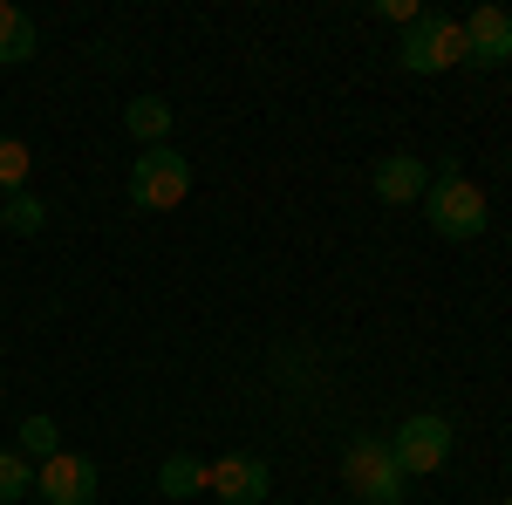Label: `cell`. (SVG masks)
I'll return each mask as SVG.
<instances>
[{
  "label": "cell",
  "mask_w": 512,
  "mask_h": 505,
  "mask_svg": "<svg viewBox=\"0 0 512 505\" xmlns=\"http://www.w3.org/2000/svg\"><path fill=\"white\" fill-rule=\"evenodd\" d=\"M376 14H383V21H403V28H410V21H417L424 7H417V0H376Z\"/></svg>",
  "instance_id": "17"
},
{
  "label": "cell",
  "mask_w": 512,
  "mask_h": 505,
  "mask_svg": "<svg viewBox=\"0 0 512 505\" xmlns=\"http://www.w3.org/2000/svg\"><path fill=\"white\" fill-rule=\"evenodd\" d=\"M390 458L403 478H431L444 458H451V424L444 417H403L390 437Z\"/></svg>",
  "instance_id": "5"
},
{
  "label": "cell",
  "mask_w": 512,
  "mask_h": 505,
  "mask_svg": "<svg viewBox=\"0 0 512 505\" xmlns=\"http://www.w3.org/2000/svg\"><path fill=\"white\" fill-rule=\"evenodd\" d=\"M458 28H465V62H472V69H506L512 62V14L506 7L485 0V7H472Z\"/></svg>",
  "instance_id": "8"
},
{
  "label": "cell",
  "mask_w": 512,
  "mask_h": 505,
  "mask_svg": "<svg viewBox=\"0 0 512 505\" xmlns=\"http://www.w3.org/2000/svg\"><path fill=\"white\" fill-rule=\"evenodd\" d=\"M35 41H41L35 21H28L14 0H0V62H28V55H35Z\"/></svg>",
  "instance_id": "11"
},
{
  "label": "cell",
  "mask_w": 512,
  "mask_h": 505,
  "mask_svg": "<svg viewBox=\"0 0 512 505\" xmlns=\"http://www.w3.org/2000/svg\"><path fill=\"white\" fill-rule=\"evenodd\" d=\"M55 451H62L55 417H28V424H21V458H55Z\"/></svg>",
  "instance_id": "16"
},
{
  "label": "cell",
  "mask_w": 512,
  "mask_h": 505,
  "mask_svg": "<svg viewBox=\"0 0 512 505\" xmlns=\"http://www.w3.org/2000/svg\"><path fill=\"white\" fill-rule=\"evenodd\" d=\"M35 492L48 505H89L103 492V471H96V458H82V451H55V458H41Z\"/></svg>",
  "instance_id": "6"
},
{
  "label": "cell",
  "mask_w": 512,
  "mask_h": 505,
  "mask_svg": "<svg viewBox=\"0 0 512 505\" xmlns=\"http://www.w3.org/2000/svg\"><path fill=\"white\" fill-rule=\"evenodd\" d=\"M424 219H431L437 239H478L485 226H492V198L478 192L458 164H444V171H437V185L424 192Z\"/></svg>",
  "instance_id": "1"
},
{
  "label": "cell",
  "mask_w": 512,
  "mask_h": 505,
  "mask_svg": "<svg viewBox=\"0 0 512 505\" xmlns=\"http://www.w3.org/2000/svg\"><path fill=\"white\" fill-rule=\"evenodd\" d=\"M205 492H219L226 505H260L274 492V471H267V458H253V451H226V458L205 465Z\"/></svg>",
  "instance_id": "7"
},
{
  "label": "cell",
  "mask_w": 512,
  "mask_h": 505,
  "mask_svg": "<svg viewBox=\"0 0 512 505\" xmlns=\"http://www.w3.org/2000/svg\"><path fill=\"white\" fill-rule=\"evenodd\" d=\"M185 192H192V164L171 151V144H151V151L130 164V205L171 212V205H185Z\"/></svg>",
  "instance_id": "4"
},
{
  "label": "cell",
  "mask_w": 512,
  "mask_h": 505,
  "mask_svg": "<svg viewBox=\"0 0 512 505\" xmlns=\"http://www.w3.org/2000/svg\"><path fill=\"white\" fill-rule=\"evenodd\" d=\"M0 226H14V233H41V226H48V205H41L35 192H14L7 205H0Z\"/></svg>",
  "instance_id": "15"
},
{
  "label": "cell",
  "mask_w": 512,
  "mask_h": 505,
  "mask_svg": "<svg viewBox=\"0 0 512 505\" xmlns=\"http://www.w3.org/2000/svg\"><path fill=\"white\" fill-rule=\"evenodd\" d=\"M28 171H35V151H28L21 137H0V192H21Z\"/></svg>",
  "instance_id": "13"
},
{
  "label": "cell",
  "mask_w": 512,
  "mask_h": 505,
  "mask_svg": "<svg viewBox=\"0 0 512 505\" xmlns=\"http://www.w3.org/2000/svg\"><path fill=\"white\" fill-rule=\"evenodd\" d=\"M506 478H512V458H506Z\"/></svg>",
  "instance_id": "18"
},
{
  "label": "cell",
  "mask_w": 512,
  "mask_h": 505,
  "mask_svg": "<svg viewBox=\"0 0 512 505\" xmlns=\"http://www.w3.org/2000/svg\"><path fill=\"white\" fill-rule=\"evenodd\" d=\"M342 485H349L362 505H403L410 499V492H403L410 478L396 471L383 437H349V451H342Z\"/></svg>",
  "instance_id": "2"
},
{
  "label": "cell",
  "mask_w": 512,
  "mask_h": 505,
  "mask_svg": "<svg viewBox=\"0 0 512 505\" xmlns=\"http://www.w3.org/2000/svg\"><path fill=\"white\" fill-rule=\"evenodd\" d=\"M369 185H376L383 205H417V198L431 192V164H424V157H410V151H396V157L376 164V178H369Z\"/></svg>",
  "instance_id": "9"
},
{
  "label": "cell",
  "mask_w": 512,
  "mask_h": 505,
  "mask_svg": "<svg viewBox=\"0 0 512 505\" xmlns=\"http://www.w3.org/2000/svg\"><path fill=\"white\" fill-rule=\"evenodd\" d=\"M123 123H130V130L144 137V151H151V144L171 137V103H164V96H137V103L123 110Z\"/></svg>",
  "instance_id": "12"
},
{
  "label": "cell",
  "mask_w": 512,
  "mask_h": 505,
  "mask_svg": "<svg viewBox=\"0 0 512 505\" xmlns=\"http://www.w3.org/2000/svg\"><path fill=\"white\" fill-rule=\"evenodd\" d=\"M28 492H35V465H28L21 451H0V505L28 499Z\"/></svg>",
  "instance_id": "14"
},
{
  "label": "cell",
  "mask_w": 512,
  "mask_h": 505,
  "mask_svg": "<svg viewBox=\"0 0 512 505\" xmlns=\"http://www.w3.org/2000/svg\"><path fill=\"white\" fill-rule=\"evenodd\" d=\"M396 62L410 69V76H444V69H458L465 62V28L451 21V14H417L403 41H396Z\"/></svg>",
  "instance_id": "3"
},
{
  "label": "cell",
  "mask_w": 512,
  "mask_h": 505,
  "mask_svg": "<svg viewBox=\"0 0 512 505\" xmlns=\"http://www.w3.org/2000/svg\"><path fill=\"white\" fill-rule=\"evenodd\" d=\"M158 492L164 499H192V492H205V458L198 451H171L158 465Z\"/></svg>",
  "instance_id": "10"
},
{
  "label": "cell",
  "mask_w": 512,
  "mask_h": 505,
  "mask_svg": "<svg viewBox=\"0 0 512 505\" xmlns=\"http://www.w3.org/2000/svg\"><path fill=\"white\" fill-rule=\"evenodd\" d=\"M499 505H512V492H506V499H499Z\"/></svg>",
  "instance_id": "19"
}]
</instances>
